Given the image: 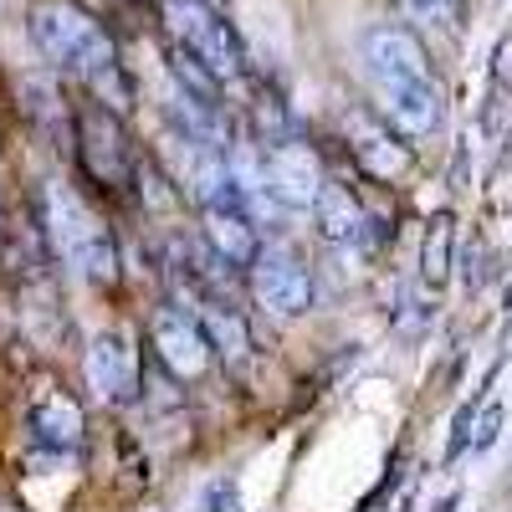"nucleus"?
I'll list each match as a JSON object with an SVG mask.
<instances>
[{
	"mask_svg": "<svg viewBox=\"0 0 512 512\" xmlns=\"http://www.w3.org/2000/svg\"><path fill=\"white\" fill-rule=\"evenodd\" d=\"M26 31H31V47L47 57L52 67H67V72H82V77H98L108 67H118V41L113 31L82 11L77 0H36L26 11Z\"/></svg>",
	"mask_w": 512,
	"mask_h": 512,
	"instance_id": "nucleus-1",
	"label": "nucleus"
},
{
	"mask_svg": "<svg viewBox=\"0 0 512 512\" xmlns=\"http://www.w3.org/2000/svg\"><path fill=\"white\" fill-rule=\"evenodd\" d=\"M47 241L82 282H98V287L118 282V246L108 221L67 185L47 190Z\"/></svg>",
	"mask_w": 512,
	"mask_h": 512,
	"instance_id": "nucleus-2",
	"label": "nucleus"
},
{
	"mask_svg": "<svg viewBox=\"0 0 512 512\" xmlns=\"http://www.w3.org/2000/svg\"><path fill=\"white\" fill-rule=\"evenodd\" d=\"M72 134H77V159L88 169V180L103 185V190H134V175H139V159H134V139L123 128V113H113L108 103H82L72 113Z\"/></svg>",
	"mask_w": 512,
	"mask_h": 512,
	"instance_id": "nucleus-3",
	"label": "nucleus"
},
{
	"mask_svg": "<svg viewBox=\"0 0 512 512\" xmlns=\"http://www.w3.org/2000/svg\"><path fill=\"white\" fill-rule=\"evenodd\" d=\"M169 21H175L180 47H190L221 82H236L246 72L241 36H236V26L216 6H210V0H175V6H169Z\"/></svg>",
	"mask_w": 512,
	"mask_h": 512,
	"instance_id": "nucleus-4",
	"label": "nucleus"
},
{
	"mask_svg": "<svg viewBox=\"0 0 512 512\" xmlns=\"http://www.w3.org/2000/svg\"><path fill=\"white\" fill-rule=\"evenodd\" d=\"M251 292L272 318H297L313 308V272L287 241H262L251 256Z\"/></svg>",
	"mask_w": 512,
	"mask_h": 512,
	"instance_id": "nucleus-5",
	"label": "nucleus"
},
{
	"mask_svg": "<svg viewBox=\"0 0 512 512\" xmlns=\"http://www.w3.org/2000/svg\"><path fill=\"white\" fill-rule=\"evenodd\" d=\"M149 338H154V354H159L164 374H175V379H185V384L205 379L210 364H216V349H210L200 318H190V313H180V308H159Z\"/></svg>",
	"mask_w": 512,
	"mask_h": 512,
	"instance_id": "nucleus-6",
	"label": "nucleus"
},
{
	"mask_svg": "<svg viewBox=\"0 0 512 512\" xmlns=\"http://www.w3.org/2000/svg\"><path fill=\"white\" fill-rule=\"evenodd\" d=\"M262 175H267V195L277 200V210H313V200H318V190H323V164H318V154H313L308 144H297V139L272 144Z\"/></svg>",
	"mask_w": 512,
	"mask_h": 512,
	"instance_id": "nucleus-7",
	"label": "nucleus"
},
{
	"mask_svg": "<svg viewBox=\"0 0 512 512\" xmlns=\"http://www.w3.org/2000/svg\"><path fill=\"white\" fill-rule=\"evenodd\" d=\"M364 67L374 77V88H390V82H415V77H431V57H425L420 36L410 26H374L359 41Z\"/></svg>",
	"mask_w": 512,
	"mask_h": 512,
	"instance_id": "nucleus-8",
	"label": "nucleus"
},
{
	"mask_svg": "<svg viewBox=\"0 0 512 512\" xmlns=\"http://www.w3.org/2000/svg\"><path fill=\"white\" fill-rule=\"evenodd\" d=\"M379 113H384V123H390L400 139H425V134H436L441 118H446L441 82H436V77L390 82V88H379Z\"/></svg>",
	"mask_w": 512,
	"mask_h": 512,
	"instance_id": "nucleus-9",
	"label": "nucleus"
},
{
	"mask_svg": "<svg viewBox=\"0 0 512 512\" xmlns=\"http://www.w3.org/2000/svg\"><path fill=\"white\" fill-rule=\"evenodd\" d=\"M200 241L221 256L226 267H251L256 246H262V236H256V221L251 210L241 200H226V205H200Z\"/></svg>",
	"mask_w": 512,
	"mask_h": 512,
	"instance_id": "nucleus-10",
	"label": "nucleus"
},
{
	"mask_svg": "<svg viewBox=\"0 0 512 512\" xmlns=\"http://www.w3.org/2000/svg\"><path fill=\"white\" fill-rule=\"evenodd\" d=\"M88 384H93V395L103 405L139 400V359H134V349H128L118 333L93 338V349H88Z\"/></svg>",
	"mask_w": 512,
	"mask_h": 512,
	"instance_id": "nucleus-11",
	"label": "nucleus"
},
{
	"mask_svg": "<svg viewBox=\"0 0 512 512\" xmlns=\"http://www.w3.org/2000/svg\"><path fill=\"white\" fill-rule=\"evenodd\" d=\"M349 149H354L359 169L374 180H400L410 169V144H400V134L390 123H374L364 113L349 118Z\"/></svg>",
	"mask_w": 512,
	"mask_h": 512,
	"instance_id": "nucleus-12",
	"label": "nucleus"
},
{
	"mask_svg": "<svg viewBox=\"0 0 512 512\" xmlns=\"http://www.w3.org/2000/svg\"><path fill=\"white\" fill-rule=\"evenodd\" d=\"M200 328L216 349V364H226L231 374H246V359H251V328L236 308H226L221 297H205L200 303Z\"/></svg>",
	"mask_w": 512,
	"mask_h": 512,
	"instance_id": "nucleus-13",
	"label": "nucleus"
},
{
	"mask_svg": "<svg viewBox=\"0 0 512 512\" xmlns=\"http://www.w3.org/2000/svg\"><path fill=\"white\" fill-rule=\"evenodd\" d=\"M313 216H318V231H323V241H333V246H354L359 236H364V205H359V195L349 190V185H338V180H323V190H318V200H313Z\"/></svg>",
	"mask_w": 512,
	"mask_h": 512,
	"instance_id": "nucleus-14",
	"label": "nucleus"
},
{
	"mask_svg": "<svg viewBox=\"0 0 512 512\" xmlns=\"http://www.w3.org/2000/svg\"><path fill=\"white\" fill-rule=\"evenodd\" d=\"M164 62H169V77H175V88H180L185 98L210 103V108H226V82H221L216 72H210L190 47H180V41H175V47L164 52Z\"/></svg>",
	"mask_w": 512,
	"mask_h": 512,
	"instance_id": "nucleus-15",
	"label": "nucleus"
},
{
	"mask_svg": "<svg viewBox=\"0 0 512 512\" xmlns=\"http://www.w3.org/2000/svg\"><path fill=\"white\" fill-rule=\"evenodd\" d=\"M451 267H456V221L446 216H431V226H425V241H420V282L441 292L451 282Z\"/></svg>",
	"mask_w": 512,
	"mask_h": 512,
	"instance_id": "nucleus-16",
	"label": "nucleus"
},
{
	"mask_svg": "<svg viewBox=\"0 0 512 512\" xmlns=\"http://www.w3.org/2000/svg\"><path fill=\"white\" fill-rule=\"evenodd\" d=\"M31 425H36V441H41V446L72 451V446L82 441V405L67 400V395H47V400L36 405Z\"/></svg>",
	"mask_w": 512,
	"mask_h": 512,
	"instance_id": "nucleus-17",
	"label": "nucleus"
},
{
	"mask_svg": "<svg viewBox=\"0 0 512 512\" xmlns=\"http://www.w3.org/2000/svg\"><path fill=\"white\" fill-rule=\"evenodd\" d=\"M400 11L420 31H456L461 26V0H400Z\"/></svg>",
	"mask_w": 512,
	"mask_h": 512,
	"instance_id": "nucleus-18",
	"label": "nucleus"
},
{
	"mask_svg": "<svg viewBox=\"0 0 512 512\" xmlns=\"http://www.w3.org/2000/svg\"><path fill=\"white\" fill-rule=\"evenodd\" d=\"M251 113H256L251 128H256V139H262V144H282V139H292V134H287V108H282V98H277L272 88L256 93Z\"/></svg>",
	"mask_w": 512,
	"mask_h": 512,
	"instance_id": "nucleus-19",
	"label": "nucleus"
},
{
	"mask_svg": "<svg viewBox=\"0 0 512 512\" xmlns=\"http://www.w3.org/2000/svg\"><path fill=\"white\" fill-rule=\"evenodd\" d=\"M472 451H487L497 436H502V405H477V420H472Z\"/></svg>",
	"mask_w": 512,
	"mask_h": 512,
	"instance_id": "nucleus-20",
	"label": "nucleus"
},
{
	"mask_svg": "<svg viewBox=\"0 0 512 512\" xmlns=\"http://www.w3.org/2000/svg\"><path fill=\"white\" fill-rule=\"evenodd\" d=\"M200 512H241V502H236V487H231V482L205 487V497H200Z\"/></svg>",
	"mask_w": 512,
	"mask_h": 512,
	"instance_id": "nucleus-21",
	"label": "nucleus"
},
{
	"mask_svg": "<svg viewBox=\"0 0 512 512\" xmlns=\"http://www.w3.org/2000/svg\"><path fill=\"white\" fill-rule=\"evenodd\" d=\"M492 77L502 82V88H512V31L497 41V52H492Z\"/></svg>",
	"mask_w": 512,
	"mask_h": 512,
	"instance_id": "nucleus-22",
	"label": "nucleus"
},
{
	"mask_svg": "<svg viewBox=\"0 0 512 512\" xmlns=\"http://www.w3.org/2000/svg\"><path fill=\"white\" fill-rule=\"evenodd\" d=\"M502 318H507V328H512V282H507V292H502Z\"/></svg>",
	"mask_w": 512,
	"mask_h": 512,
	"instance_id": "nucleus-23",
	"label": "nucleus"
},
{
	"mask_svg": "<svg viewBox=\"0 0 512 512\" xmlns=\"http://www.w3.org/2000/svg\"><path fill=\"white\" fill-rule=\"evenodd\" d=\"M456 502H461V492H451V497H441V502H436V512H456Z\"/></svg>",
	"mask_w": 512,
	"mask_h": 512,
	"instance_id": "nucleus-24",
	"label": "nucleus"
}]
</instances>
